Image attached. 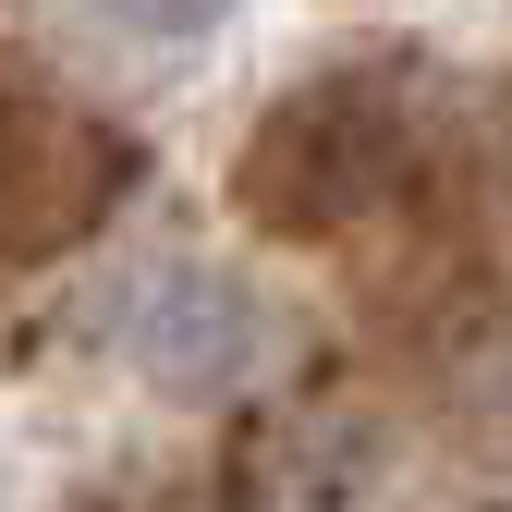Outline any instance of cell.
<instances>
[{
  "label": "cell",
  "instance_id": "6da1fadb",
  "mask_svg": "<svg viewBox=\"0 0 512 512\" xmlns=\"http://www.w3.org/2000/svg\"><path fill=\"white\" fill-rule=\"evenodd\" d=\"M232 196L269 244H330L403 196V98L391 74H317L293 98L256 110V135L232 159Z\"/></svg>",
  "mask_w": 512,
  "mask_h": 512
},
{
  "label": "cell",
  "instance_id": "7a4b0ae2",
  "mask_svg": "<svg viewBox=\"0 0 512 512\" xmlns=\"http://www.w3.org/2000/svg\"><path fill=\"white\" fill-rule=\"evenodd\" d=\"M122 196H135V135L49 86H0V269L74 256Z\"/></svg>",
  "mask_w": 512,
  "mask_h": 512
},
{
  "label": "cell",
  "instance_id": "3957f363",
  "mask_svg": "<svg viewBox=\"0 0 512 512\" xmlns=\"http://www.w3.org/2000/svg\"><path fill=\"white\" fill-rule=\"evenodd\" d=\"M135 354H147V378H159L171 403L232 391V378L256 366V305H244V281H220V269H171V281H147V305H135Z\"/></svg>",
  "mask_w": 512,
  "mask_h": 512
},
{
  "label": "cell",
  "instance_id": "277c9868",
  "mask_svg": "<svg viewBox=\"0 0 512 512\" xmlns=\"http://www.w3.org/2000/svg\"><path fill=\"white\" fill-rule=\"evenodd\" d=\"M98 13H110L122 37H159V49H171V37H208V25H232L244 0H98Z\"/></svg>",
  "mask_w": 512,
  "mask_h": 512
}]
</instances>
